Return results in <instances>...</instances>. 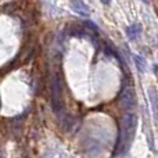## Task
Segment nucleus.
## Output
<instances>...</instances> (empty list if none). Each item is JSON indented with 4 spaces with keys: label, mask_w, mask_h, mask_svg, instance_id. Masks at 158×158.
Masks as SVG:
<instances>
[{
    "label": "nucleus",
    "mask_w": 158,
    "mask_h": 158,
    "mask_svg": "<svg viewBox=\"0 0 158 158\" xmlns=\"http://www.w3.org/2000/svg\"><path fill=\"white\" fill-rule=\"evenodd\" d=\"M136 125H137V117L132 112L125 114V117L121 121V126L118 131V137H117V146H115L114 156H122L126 153L129 147H131L132 139L136 132Z\"/></svg>",
    "instance_id": "f257e3e1"
},
{
    "label": "nucleus",
    "mask_w": 158,
    "mask_h": 158,
    "mask_svg": "<svg viewBox=\"0 0 158 158\" xmlns=\"http://www.w3.org/2000/svg\"><path fill=\"white\" fill-rule=\"evenodd\" d=\"M61 79L58 74H54L52 78V107L53 111L57 114L60 119H65V112H64V104L61 100Z\"/></svg>",
    "instance_id": "f03ea898"
},
{
    "label": "nucleus",
    "mask_w": 158,
    "mask_h": 158,
    "mask_svg": "<svg viewBox=\"0 0 158 158\" xmlns=\"http://www.w3.org/2000/svg\"><path fill=\"white\" fill-rule=\"evenodd\" d=\"M118 98H119V104L122 106L123 110L131 111V110H133L136 107V96H135L132 86H129V85H123Z\"/></svg>",
    "instance_id": "7ed1b4c3"
},
{
    "label": "nucleus",
    "mask_w": 158,
    "mask_h": 158,
    "mask_svg": "<svg viewBox=\"0 0 158 158\" xmlns=\"http://www.w3.org/2000/svg\"><path fill=\"white\" fill-rule=\"evenodd\" d=\"M71 10L74 13H77L78 15L85 17V18H89V15H90V10L85 4L83 0H71Z\"/></svg>",
    "instance_id": "20e7f679"
},
{
    "label": "nucleus",
    "mask_w": 158,
    "mask_h": 158,
    "mask_svg": "<svg viewBox=\"0 0 158 158\" xmlns=\"http://www.w3.org/2000/svg\"><path fill=\"white\" fill-rule=\"evenodd\" d=\"M148 98H150L151 103V110H153V114L156 117V121L158 122V96H157V90L154 87L148 89Z\"/></svg>",
    "instance_id": "39448f33"
},
{
    "label": "nucleus",
    "mask_w": 158,
    "mask_h": 158,
    "mask_svg": "<svg viewBox=\"0 0 158 158\" xmlns=\"http://www.w3.org/2000/svg\"><path fill=\"white\" fill-rule=\"evenodd\" d=\"M142 33V25L140 24H132L131 27L126 28V36L129 38V40H136Z\"/></svg>",
    "instance_id": "423d86ee"
},
{
    "label": "nucleus",
    "mask_w": 158,
    "mask_h": 158,
    "mask_svg": "<svg viewBox=\"0 0 158 158\" xmlns=\"http://www.w3.org/2000/svg\"><path fill=\"white\" fill-rule=\"evenodd\" d=\"M133 60H135V63H136L137 69H139V71L143 74V72L146 71V67H147V63H146V60L142 57V56H133Z\"/></svg>",
    "instance_id": "0eeeda50"
},
{
    "label": "nucleus",
    "mask_w": 158,
    "mask_h": 158,
    "mask_svg": "<svg viewBox=\"0 0 158 158\" xmlns=\"http://www.w3.org/2000/svg\"><path fill=\"white\" fill-rule=\"evenodd\" d=\"M101 3H103V4H110V3H111V0H100Z\"/></svg>",
    "instance_id": "6e6552de"
},
{
    "label": "nucleus",
    "mask_w": 158,
    "mask_h": 158,
    "mask_svg": "<svg viewBox=\"0 0 158 158\" xmlns=\"http://www.w3.org/2000/svg\"><path fill=\"white\" fill-rule=\"evenodd\" d=\"M143 3H146V4H148V0H142Z\"/></svg>",
    "instance_id": "1a4fd4ad"
}]
</instances>
